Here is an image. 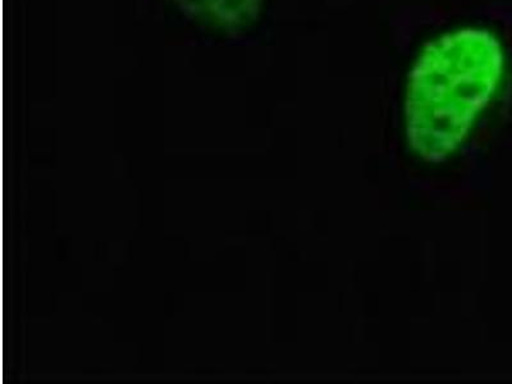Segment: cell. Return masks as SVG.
<instances>
[{
  "mask_svg": "<svg viewBox=\"0 0 512 384\" xmlns=\"http://www.w3.org/2000/svg\"><path fill=\"white\" fill-rule=\"evenodd\" d=\"M184 15L209 29H249L262 15L264 0H171Z\"/></svg>",
  "mask_w": 512,
  "mask_h": 384,
  "instance_id": "obj_2",
  "label": "cell"
},
{
  "mask_svg": "<svg viewBox=\"0 0 512 384\" xmlns=\"http://www.w3.org/2000/svg\"><path fill=\"white\" fill-rule=\"evenodd\" d=\"M506 50L492 30L457 26L422 45L404 94L406 141L425 162L450 158L468 141L500 90Z\"/></svg>",
  "mask_w": 512,
  "mask_h": 384,
  "instance_id": "obj_1",
  "label": "cell"
}]
</instances>
